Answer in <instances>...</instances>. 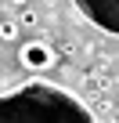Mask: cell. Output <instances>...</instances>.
Returning a JSON list of instances; mask_svg holds the SVG:
<instances>
[{
	"label": "cell",
	"mask_w": 119,
	"mask_h": 123,
	"mask_svg": "<svg viewBox=\"0 0 119 123\" xmlns=\"http://www.w3.org/2000/svg\"><path fill=\"white\" fill-rule=\"evenodd\" d=\"M36 22H40V15H36L33 7H22V11H18V25H25V29H33Z\"/></svg>",
	"instance_id": "obj_5"
},
{
	"label": "cell",
	"mask_w": 119,
	"mask_h": 123,
	"mask_svg": "<svg viewBox=\"0 0 119 123\" xmlns=\"http://www.w3.org/2000/svg\"><path fill=\"white\" fill-rule=\"evenodd\" d=\"M15 36H18V22H11V18H4V22H0V40L7 43V40H15Z\"/></svg>",
	"instance_id": "obj_4"
},
{
	"label": "cell",
	"mask_w": 119,
	"mask_h": 123,
	"mask_svg": "<svg viewBox=\"0 0 119 123\" xmlns=\"http://www.w3.org/2000/svg\"><path fill=\"white\" fill-rule=\"evenodd\" d=\"M72 4L90 25L119 40V0H72Z\"/></svg>",
	"instance_id": "obj_2"
},
{
	"label": "cell",
	"mask_w": 119,
	"mask_h": 123,
	"mask_svg": "<svg viewBox=\"0 0 119 123\" xmlns=\"http://www.w3.org/2000/svg\"><path fill=\"white\" fill-rule=\"evenodd\" d=\"M7 7H25V0H7Z\"/></svg>",
	"instance_id": "obj_6"
},
{
	"label": "cell",
	"mask_w": 119,
	"mask_h": 123,
	"mask_svg": "<svg viewBox=\"0 0 119 123\" xmlns=\"http://www.w3.org/2000/svg\"><path fill=\"white\" fill-rule=\"evenodd\" d=\"M0 47H4V40H0Z\"/></svg>",
	"instance_id": "obj_7"
},
{
	"label": "cell",
	"mask_w": 119,
	"mask_h": 123,
	"mask_svg": "<svg viewBox=\"0 0 119 123\" xmlns=\"http://www.w3.org/2000/svg\"><path fill=\"white\" fill-rule=\"evenodd\" d=\"M54 62H58V51H54L47 40H40V36H33L29 43L18 47V65L29 69V73H43V69L54 65Z\"/></svg>",
	"instance_id": "obj_3"
},
{
	"label": "cell",
	"mask_w": 119,
	"mask_h": 123,
	"mask_svg": "<svg viewBox=\"0 0 119 123\" xmlns=\"http://www.w3.org/2000/svg\"><path fill=\"white\" fill-rule=\"evenodd\" d=\"M0 123H97L94 112L51 80H29L0 94Z\"/></svg>",
	"instance_id": "obj_1"
}]
</instances>
